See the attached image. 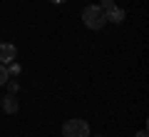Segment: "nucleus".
Instances as JSON below:
<instances>
[{"label":"nucleus","instance_id":"f8f14e48","mask_svg":"<svg viewBox=\"0 0 149 137\" xmlns=\"http://www.w3.org/2000/svg\"><path fill=\"white\" fill-rule=\"evenodd\" d=\"M95 137H104V135H95Z\"/></svg>","mask_w":149,"mask_h":137},{"label":"nucleus","instance_id":"f03ea898","mask_svg":"<svg viewBox=\"0 0 149 137\" xmlns=\"http://www.w3.org/2000/svg\"><path fill=\"white\" fill-rule=\"evenodd\" d=\"M62 135L65 137H90V125L85 120H67L62 125Z\"/></svg>","mask_w":149,"mask_h":137},{"label":"nucleus","instance_id":"1a4fd4ad","mask_svg":"<svg viewBox=\"0 0 149 137\" xmlns=\"http://www.w3.org/2000/svg\"><path fill=\"white\" fill-rule=\"evenodd\" d=\"M100 8H102V10H109V8H114V0H102Z\"/></svg>","mask_w":149,"mask_h":137},{"label":"nucleus","instance_id":"7ed1b4c3","mask_svg":"<svg viewBox=\"0 0 149 137\" xmlns=\"http://www.w3.org/2000/svg\"><path fill=\"white\" fill-rule=\"evenodd\" d=\"M17 50L15 45H10V42H0V65H10L13 60H15Z\"/></svg>","mask_w":149,"mask_h":137},{"label":"nucleus","instance_id":"39448f33","mask_svg":"<svg viewBox=\"0 0 149 137\" xmlns=\"http://www.w3.org/2000/svg\"><path fill=\"white\" fill-rule=\"evenodd\" d=\"M17 100H15V95H5L3 97V112H8V115H15L17 112Z\"/></svg>","mask_w":149,"mask_h":137},{"label":"nucleus","instance_id":"9b49d317","mask_svg":"<svg viewBox=\"0 0 149 137\" xmlns=\"http://www.w3.org/2000/svg\"><path fill=\"white\" fill-rule=\"evenodd\" d=\"M52 3H65V0H52Z\"/></svg>","mask_w":149,"mask_h":137},{"label":"nucleus","instance_id":"0eeeda50","mask_svg":"<svg viewBox=\"0 0 149 137\" xmlns=\"http://www.w3.org/2000/svg\"><path fill=\"white\" fill-rule=\"evenodd\" d=\"M5 67H8V75H17V72H20V65H17L15 60H13L10 65H5Z\"/></svg>","mask_w":149,"mask_h":137},{"label":"nucleus","instance_id":"6e6552de","mask_svg":"<svg viewBox=\"0 0 149 137\" xmlns=\"http://www.w3.org/2000/svg\"><path fill=\"white\" fill-rule=\"evenodd\" d=\"M5 85H8V90H10V95H15L17 90H20V85H17V82H15V80H8V82H5Z\"/></svg>","mask_w":149,"mask_h":137},{"label":"nucleus","instance_id":"20e7f679","mask_svg":"<svg viewBox=\"0 0 149 137\" xmlns=\"http://www.w3.org/2000/svg\"><path fill=\"white\" fill-rule=\"evenodd\" d=\"M104 18H107V22H114V25H119V22H124V10L122 8H109V10H104Z\"/></svg>","mask_w":149,"mask_h":137},{"label":"nucleus","instance_id":"f257e3e1","mask_svg":"<svg viewBox=\"0 0 149 137\" xmlns=\"http://www.w3.org/2000/svg\"><path fill=\"white\" fill-rule=\"evenodd\" d=\"M82 22H85V27H90V30H102V27L107 25L104 10H102L100 5H87L85 10H82Z\"/></svg>","mask_w":149,"mask_h":137},{"label":"nucleus","instance_id":"423d86ee","mask_svg":"<svg viewBox=\"0 0 149 137\" xmlns=\"http://www.w3.org/2000/svg\"><path fill=\"white\" fill-rule=\"evenodd\" d=\"M8 80H10V75H8V67H5V65H0V85H5Z\"/></svg>","mask_w":149,"mask_h":137},{"label":"nucleus","instance_id":"9d476101","mask_svg":"<svg viewBox=\"0 0 149 137\" xmlns=\"http://www.w3.org/2000/svg\"><path fill=\"white\" fill-rule=\"evenodd\" d=\"M134 137H147V130H142V132H137Z\"/></svg>","mask_w":149,"mask_h":137}]
</instances>
